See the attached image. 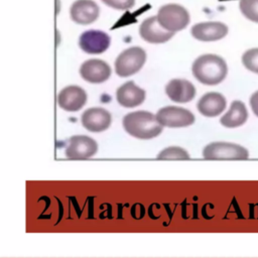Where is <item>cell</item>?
<instances>
[{"mask_svg":"<svg viewBox=\"0 0 258 258\" xmlns=\"http://www.w3.org/2000/svg\"><path fill=\"white\" fill-rule=\"evenodd\" d=\"M146 60V52L139 46L123 50L115 59V73L122 78L136 74Z\"/></svg>","mask_w":258,"mask_h":258,"instance_id":"5","label":"cell"},{"mask_svg":"<svg viewBox=\"0 0 258 258\" xmlns=\"http://www.w3.org/2000/svg\"><path fill=\"white\" fill-rule=\"evenodd\" d=\"M139 34L147 42L163 43L168 41L174 35V32L165 30L158 23L156 16H150L140 24Z\"/></svg>","mask_w":258,"mask_h":258,"instance_id":"14","label":"cell"},{"mask_svg":"<svg viewBox=\"0 0 258 258\" xmlns=\"http://www.w3.org/2000/svg\"><path fill=\"white\" fill-rule=\"evenodd\" d=\"M107 6L117 10H127L134 6L135 0H101Z\"/></svg>","mask_w":258,"mask_h":258,"instance_id":"22","label":"cell"},{"mask_svg":"<svg viewBox=\"0 0 258 258\" xmlns=\"http://www.w3.org/2000/svg\"><path fill=\"white\" fill-rule=\"evenodd\" d=\"M87 92L78 85H68L57 94V105L67 112H78L87 103Z\"/></svg>","mask_w":258,"mask_h":258,"instance_id":"9","label":"cell"},{"mask_svg":"<svg viewBox=\"0 0 258 258\" xmlns=\"http://www.w3.org/2000/svg\"><path fill=\"white\" fill-rule=\"evenodd\" d=\"M124 130L137 139H152L157 137L163 126L159 124L155 115L148 111H135L123 117Z\"/></svg>","mask_w":258,"mask_h":258,"instance_id":"2","label":"cell"},{"mask_svg":"<svg viewBox=\"0 0 258 258\" xmlns=\"http://www.w3.org/2000/svg\"><path fill=\"white\" fill-rule=\"evenodd\" d=\"M228 26L219 21L197 23L191 27V35L200 41H216L225 37L228 33Z\"/></svg>","mask_w":258,"mask_h":258,"instance_id":"13","label":"cell"},{"mask_svg":"<svg viewBox=\"0 0 258 258\" xmlns=\"http://www.w3.org/2000/svg\"><path fill=\"white\" fill-rule=\"evenodd\" d=\"M160 125L166 127H186L195 122V115L187 109L177 106H166L155 115Z\"/></svg>","mask_w":258,"mask_h":258,"instance_id":"7","label":"cell"},{"mask_svg":"<svg viewBox=\"0 0 258 258\" xmlns=\"http://www.w3.org/2000/svg\"><path fill=\"white\" fill-rule=\"evenodd\" d=\"M203 156L209 160H244L249 157V152L239 144L217 141L204 147Z\"/></svg>","mask_w":258,"mask_h":258,"instance_id":"4","label":"cell"},{"mask_svg":"<svg viewBox=\"0 0 258 258\" xmlns=\"http://www.w3.org/2000/svg\"><path fill=\"white\" fill-rule=\"evenodd\" d=\"M165 93L175 103H187L195 98L196 88L186 80L174 79L169 81L165 86Z\"/></svg>","mask_w":258,"mask_h":258,"instance_id":"16","label":"cell"},{"mask_svg":"<svg viewBox=\"0 0 258 258\" xmlns=\"http://www.w3.org/2000/svg\"><path fill=\"white\" fill-rule=\"evenodd\" d=\"M248 119V111L242 101L232 102L228 112L220 119V123L227 128H235L243 125Z\"/></svg>","mask_w":258,"mask_h":258,"instance_id":"18","label":"cell"},{"mask_svg":"<svg viewBox=\"0 0 258 258\" xmlns=\"http://www.w3.org/2000/svg\"><path fill=\"white\" fill-rule=\"evenodd\" d=\"M112 122L111 113L102 107H92L85 110L81 116V123L90 132L98 133L107 130Z\"/></svg>","mask_w":258,"mask_h":258,"instance_id":"12","label":"cell"},{"mask_svg":"<svg viewBox=\"0 0 258 258\" xmlns=\"http://www.w3.org/2000/svg\"><path fill=\"white\" fill-rule=\"evenodd\" d=\"M70 18L79 25H89L100 15V7L94 0H75L69 9Z\"/></svg>","mask_w":258,"mask_h":258,"instance_id":"10","label":"cell"},{"mask_svg":"<svg viewBox=\"0 0 258 258\" xmlns=\"http://www.w3.org/2000/svg\"><path fill=\"white\" fill-rule=\"evenodd\" d=\"M145 91L129 81L120 86L116 91L117 102L125 108H133L141 105L145 100Z\"/></svg>","mask_w":258,"mask_h":258,"instance_id":"15","label":"cell"},{"mask_svg":"<svg viewBox=\"0 0 258 258\" xmlns=\"http://www.w3.org/2000/svg\"><path fill=\"white\" fill-rule=\"evenodd\" d=\"M111 43V37L103 30L88 29L79 36V47L89 54L105 52Z\"/></svg>","mask_w":258,"mask_h":258,"instance_id":"8","label":"cell"},{"mask_svg":"<svg viewBox=\"0 0 258 258\" xmlns=\"http://www.w3.org/2000/svg\"><path fill=\"white\" fill-rule=\"evenodd\" d=\"M250 106L253 113L258 117V91L252 94L250 98Z\"/></svg>","mask_w":258,"mask_h":258,"instance_id":"23","label":"cell"},{"mask_svg":"<svg viewBox=\"0 0 258 258\" xmlns=\"http://www.w3.org/2000/svg\"><path fill=\"white\" fill-rule=\"evenodd\" d=\"M79 73L84 81L90 84H101L110 78L112 70L103 59L89 58L82 62Z\"/></svg>","mask_w":258,"mask_h":258,"instance_id":"11","label":"cell"},{"mask_svg":"<svg viewBox=\"0 0 258 258\" xmlns=\"http://www.w3.org/2000/svg\"><path fill=\"white\" fill-rule=\"evenodd\" d=\"M194 77L204 85H218L224 81L228 73V67L223 57L217 54H203L192 63Z\"/></svg>","mask_w":258,"mask_h":258,"instance_id":"1","label":"cell"},{"mask_svg":"<svg viewBox=\"0 0 258 258\" xmlns=\"http://www.w3.org/2000/svg\"><path fill=\"white\" fill-rule=\"evenodd\" d=\"M226 105V99L222 94L217 92H210L201 97L197 108L203 116L216 117L225 110Z\"/></svg>","mask_w":258,"mask_h":258,"instance_id":"17","label":"cell"},{"mask_svg":"<svg viewBox=\"0 0 258 258\" xmlns=\"http://www.w3.org/2000/svg\"><path fill=\"white\" fill-rule=\"evenodd\" d=\"M156 18L162 28L174 33L185 28L190 20L187 10L183 6L174 3L161 6Z\"/></svg>","mask_w":258,"mask_h":258,"instance_id":"3","label":"cell"},{"mask_svg":"<svg viewBox=\"0 0 258 258\" xmlns=\"http://www.w3.org/2000/svg\"><path fill=\"white\" fill-rule=\"evenodd\" d=\"M97 151V141L88 135H73L66 142L64 155L70 159H87Z\"/></svg>","mask_w":258,"mask_h":258,"instance_id":"6","label":"cell"},{"mask_svg":"<svg viewBox=\"0 0 258 258\" xmlns=\"http://www.w3.org/2000/svg\"><path fill=\"white\" fill-rule=\"evenodd\" d=\"M239 7L247 19L258 23V0H241Z\"/></svg>","mask_w":258,"mask_h":258,"instance_id":"20","label":"cell"},{"mask_svg":"<svg viewBox=\"0 0 258 258\" xmlns=\"http://www.w3.org/2000/svg\"><path fill=\"white\" fill-rule=\"evenodd\" d=\"M156 157L161 160H186L190 158L187 151L179 146L166 147L161 150Z\"/></svg>","mask_w":258,"mask_h":258,"instance_id":"19","label":"cell"},{"mask_svg":"<svg viewBox=\"0 0 258 258\" xmlns=\"http://www.w3.org/2000/svg\"><path fill=\"white\" fill-rule=\"evenodd\" d=\"M242 62L247 70L258 74V47L246 50L242 55Z\"/></svg>","mask_w":258,"mask_h":258,"instance_id":"21","label":"cell"}]
</instances>
